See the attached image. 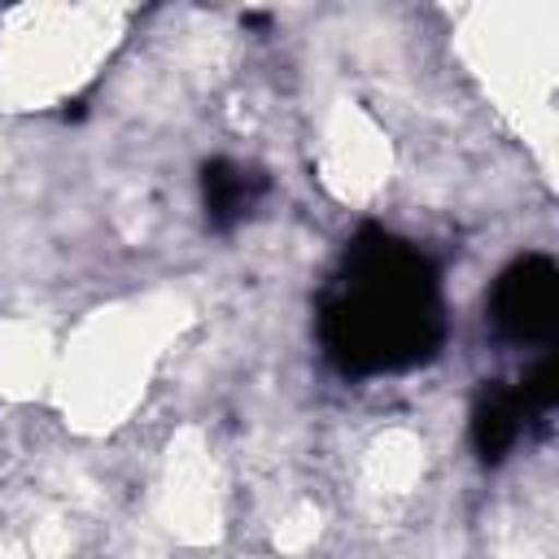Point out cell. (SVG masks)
I'll return each mask as SVG.
<instances>
[{
	"label": "cell",
	"mask_w": 559,
	"mask_h": 559,
	"mask_svg": "<svg viewBox=\"0 0 559 559\" xmlns=\"http://www.w3.org/2000/svg\"><path fill=\"white\" fill-rule=\"evenodd\" d=\"M555 402V362L542 358L515 389H485L476 411H472V441L480 450L485 463H498L515 450V441L524 437V428L533 419H542Z\"/></svg>",
	"instance_id": "obj_3"
},
{
	"label": "cell",
	"mask_w": 559,
	"mask_h": 559,
	"mask_svg": "<svg viewBox=\"0 0 559 559\" xmlns=\"http://www.w3.org/2000/svg\"><path fill=\"white\" fill-rule=\"evenodd\" d=\"M559 314V275L546 253L515 258L493 293H489V323L511 345H550Z\"/></svg>",
	"instance_id": "obj_2"
},
{
	"label": "cell",
	"mask_w": 559,
	"mask_h": 559,
	"mask_svg": "<svg viewBox=\"0 0 559 559\" xmlns=\"http://www.w3.org/2000/svg\"><path fill=\"white\" fill-rule=\"evenodd\" d=\"M437 271L419 249L367 231L349 253L323 306L328 354L345 371H389L419 362L441 341Z\"/></svg>",
	"instance_id": "obj_1"
},
{
	"label": "cell",
	"mask_w": 559,
	"mask_h": 559,
	"mask_svg": "<svg viewBox=\"0 0 559 559\" xmlns=\"http://www.w3.org/2000/svg\"><path fill=\"white\" fill-rule=\"evenodd\" d=\"M262 192H266V179L253 166H240V162H210L205 166V214L218 227L245 218Z\"/></svg>",
	"instance_id": "obj_4"
}]
</instances>
